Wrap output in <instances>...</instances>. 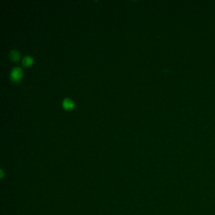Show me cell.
Wrapping results in <instances>:
<instances>
[{"instance_id":"6da1fadb","label":"cell","mask_w":215,"mask_h":215,"mask_svg":"<svg viewBox=\"0 0 215 215\" xmlns=\"http://www.w3.org/2000/svg\"><path fill=\"white\" fill-rule=\"evenodd\" d=\"M22 69H21L20 68L16 67L14 68L11 73H10V77H11V79L13 81H18V79L21 78V76H22Z\"/></svg>"},{"instance_id":"7a4b0ae2","label":"cell","mask_w":215,"mask_h":215,"mask_svg":"<svg viewBox=\"0 0 215 215\" xmlns=\"http://www.w3.org/2000/svg\"><path fill=\"white\" fill-rule=\"evenodd\" d=\"M62 105H63L64 108L69 109L72 108V107H73V102L70 99H65L63 100V102H62Z\"/></svg>"},{"instance_id":"3957f363","label":"cell","mask_w":215,"mask_h":215,"mask_svg":"<svg viewBox=\"0 0 215 215\" xmlns=\"http://www.w3.org/2000/svg\"><path fill=\"white\" fill-rule=\"evenodd\" d=\"M10 58L13 61H17L19 58V53L16 50H12L10 53Z\"/></svg>"},{"instance_id":"277c9868","label":"cell","mask_w":215,"mask_h":215,"mask_svg":"<svg viewBox=\"0 0 215 215\" xmlns=\"http://www.w3.org/2000/svg\"><path fill=\"white\" fill-rule=\"evenodd\" d=\"M32 61H33L32 58L30 56H25V57H24L23 59L22 63L23 65H25V66H29L32 63Z\"/></svg>"}]
</instances>
